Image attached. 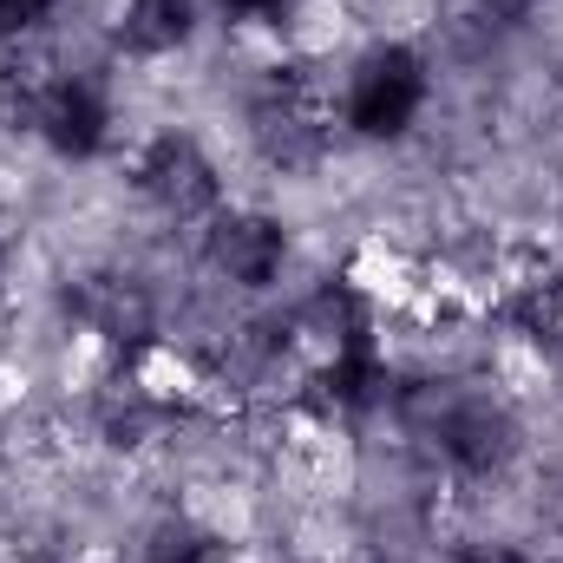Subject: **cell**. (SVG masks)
<instances>
[{
  "instance_id": "obj_1",
  "label": "cell",
  "mask_w": 563,
  "mask_h": 563,
  "mask_svg": "<svg viewBox=\"0 0 563 563\" xmlns=\"http://www.w3.org/2000/svg\"><path fill=\"white\" fill-rule=\"evenodd\" d=\"M426 106V59L413 46H374L347 79V125L361 139H400Z\"/></svg>"
},
{
  "instance_id": "obj_2",
  "label": "cell",
  "mask_w": 563,
  "mask_h": 563,
  "mask_svg": "<svg viewBox=\"0 0 563 563\" xmlns=\"http://www.w3.org/2000/svg\"><path fill=\"white\" fill-rule=\"evenodd\" d=\"M139 184H144V197H151L157 210H170V217H203V210L217 203V170H210V157L190 139H177V132H164V139L139 157Z\"/></svg>"
},
{
  "instance_id": "obj_3",
  "label": "cell",
  "mask_w": 563,
  "mask_h": 563,
  "mask_svg": "<svg viewBox=\"0 0 563 563\" xmlns=\"http://www.w3.org/2000/svg\"><path fill=\"white\" fill-rule=\"evenodd\" d=\"M33 132L53 144L59 157H99L106 132H112V112H106L99 86H86V79H46Z\"/></svg>"
},
{
  "instance_id": "obj_4",
  "label": "cell",
  "mask_w": 563,
  "mask_h": 563,
  "mask_svg": "<svg viewBox=\"0 0 563 563\" xmlns=\"http://www.w3.org/2000/svg\"><path fill=\"white\" fill-rule=\"evenodd\" d=\"M282 256H288L282 223L256 217V210L217 217V230H210V263L236 282V288H269L282 276Z\"/></svg>"
},
{
  "instance_id": "obj_5",
  "label": "cell",
  "mask_w": 563,
  "mask_h": 563,
  "mask_svg": "<svg viewBox=\"0 0 563 563\" xmlns=\"http://www.w3.org/2000/svg\"><path fill=\"white\" fill-rule=\"evenodd\" d=\"M439 445H445V459L459 465V472H472V478H485V472H498L505 459H511V420L498 413V407H459L445 432H439Z\"/></svg>"
},
{
  "instance_id": "obj_6",
  "label": "cell",
  "mask_w": 563,
  "mask_h": 563,
  "mask_svg": "<svg viewBox=\"0 0 563 563\" xmlns=\"http://www.w3.org/2000/svg\"><path fill=\"white\" fill-rule=\"evenodd\" d=\"M197 33V7L190 0H125V20H119V40L157 59V53H177L184 40Z\"/></svg>"
},
{
  "instance_id": "obj_7",
  "label": "cell",
  "mask_w": 563,
  "mask_h": 563,
  "mask_svg": "<svg viewBox=\"0 0 563 563\" xmlns=\"http://www.w3.org/2000/svg\"><path fill=\"white\" fill-rule=\"evenodd\" d=\"M144 563H223V544L210 538V531H190V525H170L157 544H151V558Z\"/></svg>"
},
{
  "instance_id": "obj_8",
  "label": "cell",
  "mask_w": 563,
  "mask_h": 563,
  "mask_svg": "<svg viewBox=\"0 0 563 563\" xmlns=\"http://www.w3.org/2000/svg\"><path fill=\"white\" fill-rule=\"evenodd\" d=\"M53 7H59V0H0V40H20V33H33V26H46Z\"/></svg>"
},
{
  "instance_id": "obj_9",
  "label": "cell",
  "mask_w": 563,
  "mask_h": 563,
  "mask_svg": "<svg viewBox=\"0 0 563 563\" xmlns=\"http://www.w3.org/2000/svg\"><path fill=\"white\" fill-rule=\"evenodd\" d=\"M452 563H531L525 551H511V544H465Z\"/></svg>"
},
{
  "instance_id": "obj_10",
  "label": "cell",
  "mask_w": 563,
  "mask_h": 563,
  "mask_svg": "<svg viewBox=\"0 0 563 563\" xmlns=\"http://www.w3.org/2000/svg\"><path fill=\"white\" fill-rule=\"evenodd\" d=\"M282 7H288V0H223L230 20H282Z\"/></svg>"
}]
</instances>
